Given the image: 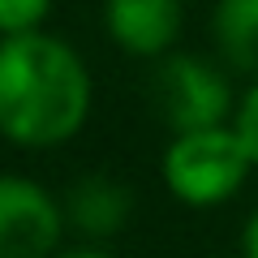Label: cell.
<instances>
[{
    "mask_svg": "<svg viewBox=\"0 0 258 258\" xmlns=\"http://www.w3.org/2000/svg\"><path fill=\"white\" fill-rule=\"evenodd\" d=\"M237 134H241V142H245L249 159H254V168H258V82L245 91V99H241V108H237Z\"/></svg>",
    "mask_w": 258,
    "mask_h": 258,
    "instance_id": "obj_9",
    "label": "cell"
},
{
    "mask_svg": "<svg viewBox=\"0 0 258 258\" xmlns=\"http://www.w3.org/2000/svg\"><path fill=\"white\" fill-rule=\"evenodd\" d=\"M60 258H116V254H108V249H69Z\"/></svg>",
    "mask_w": 258,
    "mask_h": 258,
    "instance_id": "obj_11",
    "label": "cell"
},
{
    "mask_svg": "<svg viewBox=\"0 0 258 258\" xmlns=\"http://www.w3.org/2000/svg\"><path fill=\"white\" fill-rule=\"evenodd\" d=\"M91 74L69 43L26 30L0 39V134L18 147H56L86 125Z\"/></svg>",
    "mask_w": 258,
    "mask_h": 258,
    "instance_id": "obj_1",
    "label": "cell"
},
{
    "mask_svg": "<svg viewBox=\"0 0 258 258\" xmlns=\"http://www.w3.org/2000/svg\"><path fill=\"white\" fill-rule=\"evenodd\" d=\"M103 22L120 52L164 56L181 35V0H103Z\"/></svg>",
    "mask_w": 258,
    "mask_h": 258,
    "instance_id": "obj_5",
    "label": "cell"
},
{
    "mask_svg": "<svg viewBox=\"0 0 258 258\" xmlns=\"http://www.w3.org/2000/svg\"><path fill=\"white\" fill-rule=\"evenodd\" d=\"M215 47L232 69L258 74V0H220L215 5Z\"/></svg>",
    "mask_w": 258,
    "mask_h": 258,
    "instance_id": "obj_7",
    "label": "cell"
},
{
    "mask_svg": "<svg viewBox=\"0 0 258 258\" xmlns=\"http://www.w3.org/2000/svg\"><path fill=\"white\" fill-rule=\"evenodd\" d=\"M249 168H254V159H249L237 125H228V120L207 129H185L164 151V181L189 207L228 203L245 185Z\"/></svg>",
    "mask_w": 258,
    "mask_h": 258,
    "instance_id": "obj_2",
    "label": "cell"
},
{
    "mask_svg": "<svg viewBox=\"0 0 258 258\" xmlns=\"http://www.w3.org/2000/svg\"><path fill=\"white\" fill-rule=\"evenodd\" d=\"M47 13H52V0H0V39L39 30Z\"/></svg>",
    "mask_w": 258,
    "mask_h": 258,
    "instance_id": "obj_8",
    "label": "cell"
},
{
    "mask_svg": "<svg viewBox=\"0 0 258 258\" xmlns=\"http://www.w3.org/2000/svg\"><path fill=\"white\" fill-rule=\"evenodd\" d=\"M245 258H258V215L245 224Z\"/></svg>",
    "mask_w": 258,
    "mask_h": 258,
    "instance_id": "obj_10",
    "label": "cell"
},
{
    "mask_svg": "<svg viewBox=\"0 0 258 258\" xmlns=\"http://www.w3.org/2000/svg\"><path fill=\"white\" fill-rule=\"evenodd\" d=\"M129 215H134V198L112 176L95 172L86 181H78L74 194H69V220L86 237H112V232H120L129 224Z\"/></svg>",
    "mask_w": 258,
    "mask_h": 258,
    "instance_id": "obj_6",
    "label": "cell"
},
{
    "mask_svg": "<svg viewBox=\"0 0 258 258\" xmlns=\"http://www.w3.org/2000/svg\"><path fill=\"white\" fill-rule=\"evenodd\" d=\"M151 103L172 125V134L185 129L224 125L232 112V86L215 64L198 60L189 52L164 56L151 74Z\"/></svg>",
    "mask_w": 258,
    "mask_h": 258,
    "instance_id": "obj_3",
    "label": "cell"
},
{
    "mask_svg": "<svg viewBox=\"0 0 258 258\" xmlns=\"http://www.w3.org/2000/svg\"><path fill=\"white\" fill-rule=\"evenodd\" d=\"M60 228L64 211L43 185L0 172V258H47Z\"/></svg>",
    "mask_w": 258,
    "mask_h": 258,
    "instance_id": "obj_4",
    "label": "cell"
}]
</instances>
